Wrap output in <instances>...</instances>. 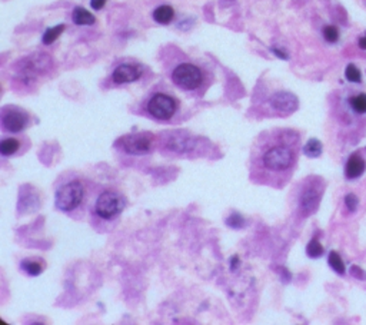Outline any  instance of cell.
Here are the masks:
<instances>
[{
    "instance_id": "1",
    "label": "cell",
    "mask_w": 366,
    "mask_h": 325,
    "mask_svg": "<svg viewBox=\"0 0 366 325\" xmlns=\"http://www.w3.org/2000/svg\"><path fill=\"white\" fill-rule=\"evenodd\" d=\"M293 151L286 145H275L267 148L263 156H262V164L263 168L267 171L273 172H280L286 171L293 164Z\"/></svg>"
},
{
    "instance_id": "2",
    "label": "cell",
    "mask_w": 366,
    "mask_h": 325,
    "mask_svg": "<svg viewBox=\"0 0 366 325\" xmlns=\"http://www.w3.org/2000/svg\"><path fill=\"white\" fill-rule=\"evenodd\" d=\"M83 193H85V189L79 180L67 182L57 189L56 198H54V205L63 212L73 211L74 208L80 205V202L83 199Z\"/></svg>"
},
{
    "instance_id": "3",
    "label": "cell",
    "mask_w": 366,
    "mask_h": 325,
    "mask_svg": "<svg viewBox=\"0 0 366 325\" xmlns=\"http://www.w3.org/2000/svg\"><path fill=\"white\" fill-rule=\"evenodd\" d=\"M125 206H126V201L120 193L106 191V192L102 193L96 201L94 211L100 218L112 219L114 216H118L125 209Z\"/></svg>"
},
{
    "instance_id": "4",
    "label": "cell",
    "mask_w": 366,
    "mask_h": 325,
    "mask_svg": "<svg viewBox=\"0 0 366 325\" xmlns=\"http://www.w3.org/2000/svg\"><path fill=\"white\" fill-rule=\"evenodd\" d=\"M202 72L198 66H195L192 63H182L178 67H175L172 73V80L175 85H178L182 89L186 91H195L200 86L202 83Z\"/></svg>"
},
{
    "instance_id": "5",
    "label": "cell",
    "mask_w": 366,
    "mask_h": 325,
    "mask_svg": "<svg viewBox=\"0 0 366 325\" xmlns=\"http://www.w3.org/2000/svg\"><path fill=\"white\" fill-rule=\"evenodd\" d=\"M147 112L160 120L170 119L176 112V102L172 96L165 93H156L147 102Z\"/></svg>"
},
{
    "instance_id": "6",
    "label": "cell",
    "mask_w": 366,
    "mask_h": 325,
    "mask_svg": "<svg viewBox=\"0 0 366 325\" xmlns=\"http://www.w3.org/2000/svg\"><path fill=\"white\" fill-rule=\"evenodd\" d=\"M119 143H122L123 151L129 155H145V153L150 152V149H152L150 139L146 135H139V136L130 135V136L120 139Z\"/></svg>"
},
{
    "instance_id": "7",
    "label": "cell",
    "mask_w": 366,
    "mask_h": 325,
    "mask_svg": "<svg viewBox=\"0 0 366 325\" xmlns=\"http://www.w3.org/2000/svg\"><path fill=\"white\" fill-rule=\"evenodd\" d=\"M269 102H271L273 109L283 113L295 112L298 109V106H299L298 98L291 92H276L275 95H272V98H271Z\"/></svg>"
},
{
    "instance_id": "8",
    "label": "cell",
    "mask_w": 366,
    "mask_h": 325,
    "mask_svg": "<svg viewBox=\"0 0 366 325\" xmlns=\"http://www.w3.org/2000/svg\"><path fill=\"white\" fill-rule=\"evenodd\" d=\"M140 75H142L140 67L134 66V65H120L114 69L112 79L114 83L123 85V83H132L134 80H138Z\"/></svg>"
},
{
    "instance_id": "9",
    "label": "cell",
    "mask_w": 366,
    "mask_h": 325,
    "mask_svg": "<svg viewBox=\"0 0 366 325\" xmlns=\"http://www.w3.org/2000/svg\"><path fill=\"white\" fill-rule=\"evenodd\" d=\"M3 128L6 129L7 132L17 133L20 131H23L27 125V115L19 111H10L7 112L3 119H2Z\"/></svg>"
},
{
    "instance_id": "10",
    "label": "cell",
    "mask_w": 366,
    "mask_h": 325,
    "mask_svg": "<svg viewBox=\"0 0 366 325\" xmlns=\"http://www.w3.org/2000/svg\"><path fill=\"white\" fill-rule=\"evenodd\" d=\"M320 201V191L315 186H307L306 189L302 192L299 199L300 209L305 213H312L316 211L318 204Z\"/></svg>"
},
{
    "instance_id": "11",
    "label": "cell",
    "mask_w": 366,
    "mask_h": 325,
    "mask_svg": "<svg viewBox=\"0 0 366 325\" xmlns=\"http://www.w3.org/2000/svg\"><path fill=\"white\" fill-rule=\"evenodd\" d=\"M23 70L25 72H43L47 66H50V58L47 55H36L32 58H27L23 62Z\"/></svg>"
},
{
    "instance_id": "12",
    "label": "cell",
    "mask_w": 366,
    "mask_h": 325,
    "mask_svg": "<svg viewBox=\"0 0 366 325\" xmlns=\"http://www.w3.org/2000/svg\"><path fill=\"white\" fill-rule=\"evenodd\" d=\"M167 148L175 152H187L195 148V140L190 136H183V135H174L169 138Z\"/></svg>"
},
{
    "instance_id": "13",
    "label": "cell",
    "mask_w": 366,
    "mask_h": 325,
    "mask_svg": "<svg viewBox=\"0 0 366 325\" xmlns=\"http://www.w3.org/2000/svg\"><path fill=\"white\" fill-rule=\"evenodd\" d=\"M365 171V162L358 155H352L345 166V175L349 179H356Z\"/></svg>"
},
{
    "instance_id": "14",
    "label": "cell",
    "mask_w": 366,
    "mask_h": 325,
    "mask_svg": "<svg viewBox=\"0 0 366 325\" xmlns=\"http://www.w3.org/2000/svg\"><path fill=\"white\" fill-rule=\"evenodd\" d=\"M72 19H73L74 25H79V26H90L93 25L96 19L94 16L89 10L83 9V7H76L72 14Z\"/></svg>"
},
{
    "instance_id": "15",
    "label": "cell",
    "mask_w": 366,
    "mask_h": 325,
    "mask_svg": "<svg viewBox=\"0 0 366 325\" xmlns=\"http://www.w3.org/2000/svg\"><path fill=\"white\" fill-rule=\"evenodd\" d=\"M175 17V10L170 6L167 5H163V6H159L156 10L153 12V19L155 22H158L160 25H167L170 23Z\"/></svg>"
},
{
    "instance_id": "16",
    "label": "cell",
    "mask_w": 366,
    "mask_h": 325,
    "mask_svg": "<svg viewBox=\"0 0 366 325\" xmlns=\"http://www.w3.org/2000/svg\"><path fill=\"white\" fill-rule=\"evenodd\" d=\"M63 32H65V25H57V26L49 27L46 32L43 33L42 42H43L45 45H52L54 40L57 39Z\"/></svg>"
},
{
    "instance_id": "17",
    "label": "cell",
    "mask_w": 366,
    "mask_h": 325,
    "mask_svg": "<svg viewBox=\"0 0 366 325\" xmlns=\"http://www.w3.org/2000/svg\"><path fill=\"white\" fill-rule=\"evenodd\" d=\"M303 153L307 158H318L322 155V143L318 139H309L303 148Z\"/></svg>"
},
{
    "instance_id": "18",
    "label": "cell",
    "mask_w": 366,
    "mask_h": 325,
    "mask_svg": "<svg viewBox=\"0 0 366 325\" xmlns=\"http://www.w3.org/2000/svg\"><path fill=\"white\" fill-rule=\"evenodd\" d=\"M19 148V140L13 139V138H9V139L2 140V143H0V152H2L3 156H10V155L17 152Z\"/></svg>"
},
{
    "instance_id": "19",
    "label": "cell",
    "mask_w": 366,
    "mask_h": 325,
    "mask_svg": "<svg viewBox=\"0 0 366 325\" xmlns=\"http://www.w3.org/2000/svg\"><path fill=\"white\" fill-rule=\"evenodd\" d=\"M329 265H331V268H332L333 271L338 272V274H340V275H343L345 274V264H343V261H342V258L339 257V254L335 252V251H332V252L329 254Z\"/></svg>"
},
{
    "instance_id": "20",
    "label": "cell",
    "mask_w": 366,
    "mask_h": 325,
    "mask_svg": "<svg viewBox=\"0 0 366 325\" xmlns=\"http://www.w3.org/2000/svg\"><path fill=\"white\" fill-rule=\"evenodd\" d=\"M307 257L311 258H319L323 255V246L320 245V242L318 239H312L306 246Z\"/></svg>"
},
{
    "instance_id": "21",
    "label": "cell",
    "mask_w": 366,
    "mask_h": 325,
    "mask_svg": "<svg viewBox=\"0 0 366 325\" xmlns=\"http://www.w3.org/2000/svg\"><path fill=\"white\" fill-rule=\"evenodd\" d=\"M22 269L26 271L30 277H37L43 271V268H42L39 262H34V261H23L22 262Z\"/></svg>"
},
{
    "instance_id": "22",
    "label": "cell",
    "mask_w": 366,
    "mask_h": 325,
    "mask_svg": "<svg viewBox=\"0 0 366 325\" xmlns=\"http://www.w3.org/2000/svg\"><path fill=\"white\" fill-rule=\"evenodd\" d=\"M351 106L356 113H366V95L360 93L351 99Z\"/></svg>"
},
{
    "instance_id": "23",
    "label": "cell",
    "mask_w": 366,
    "mask_h": 325,
    "mask_svg": "<svg viewBox=\"0 0 366 325\" xmlns=\"http://www.w3.org/2000/svg\"><path fill=\"white\" fill-rule=\"evenodd\" d=\"M226 225L233 228V229H240V228H243V226L246 225V221L239 213H232L230 216L226 218Z\"/></svg>"
},
{
    "instance_id": "24",
    "label": "cell",
    "mask_w": 366,
    "mask_h": 325,
    "mask_svg": "<svg viewBox=\"0 0 366 325\" xmlns=\"http://www.w3.org/2000/svg\"><path fill=\"white\" fill-rule=\"evenodd\" d=\"M345 76L349 82H353V83H359L362 80V73L355 65H348L346 70H345Z\"/></svg>"
},
{
    "instance_id": "25",
    "label": "cell",
    "mask_w": 366,
    "mask_h": 325,
    "mask_svg": "<svg viewBox=\"0 0 366 325\" xmlns=\"http://www.w3.org/2000/svg\"><path fill=\"white\" fill-rule=\"evenodd\" d=\"M323 38H325V40L329 42V43H335V42H338V39H339V30L335 26H332V25L323 27Z\"/></svg>"
},
{
    "instance_id": "26",
    "label": "cell",
    "mask_w": 366,
    "mask_h": 325,
    "mask_svg": "<svg viewBox=\"0 0 366 325\" xmlns=\"http://www.w3.org/2000/svg\"><path fill=\"white\" fill-rule=\"evenodd\" d=\"M345 204H346L348 209H349L351 212H355L356 208H358V204H359V199H358L356 195L349 193V195H346V198H345Z\"/></svg>"
},
{
    "instance_id": "27",
    "label": "cell",
    "mask_w": 366,
    "mask_h": 325,
    "mask_svg": "<svg viewBox=\"0 0 366 325\" xmlns=\"http://www.w3.org/2000/svg\"><path fill=\"white\" fill-rule=\"evenodd\" d=\"M351 272H352L353 277H356V278H359V279H363V278H365V272L362 271V269H360L359 266L353 265L352 268H351Z\"/></svg>"
},
{
    "instance_id": "28",
    "label": "cell",
    "mask_w": 366,
    "mask_h": 325,
    "mask_svg": "<svg viewBox=\"0 0 366 325\" xmlns=\"http://www.w3.org/2000/svg\"><path fill=\"white\" fill-rule=\"evenodd\" d=\"M107 0H90V6H92V9H94V10H100L102 7L106 5Z\"/></svg>"
},
{
    "instance_id": "29",
    "label": "cell",
    "mask_w": 366,
    "mask_h": 325,
    "mask_svg": "<svg viewBox=\"0 0 366 325\" xmlns=\"http://www.w3.org/2000/svg\"><path fill=\"white\" fill-rule=\"evenodd\" d=\"M271 50H272L273 53L276 55L278 58H280V59H287V55L283 53V52H282V50H279V49H276V47H272Z\"/></svg>"
},
{
    "instance_id": "30",
    "label": "cell",
    "mask_w": 366,
    "mask_h": 325,
    "mask_svg": "<svg viewBox=\"0 0 366 325\" xmlns=\"http://www.w3.org/2000/svg\"><path fill=\"white\" fill-rule=\"evenodd\" d=\"M238 265H239V258L235 255V257H232V259H230V269H232V271H235Z\"/></svg>"
},
{
    "instance_id": "31",
    "label": "cell",
    "mask_w": 366,
    "mask_h": 325,
    "mask_svg": "<svg viewBox=\"0 0 366 325\" xmlns=\"http://www.w3.org/2000/svg\"><path fill=\"white\" fill-rule=\"evenodd\" d=\"M359 46L366 50V36L365 38H362V39H359Z\"/></svg>"
}]
</instances>
